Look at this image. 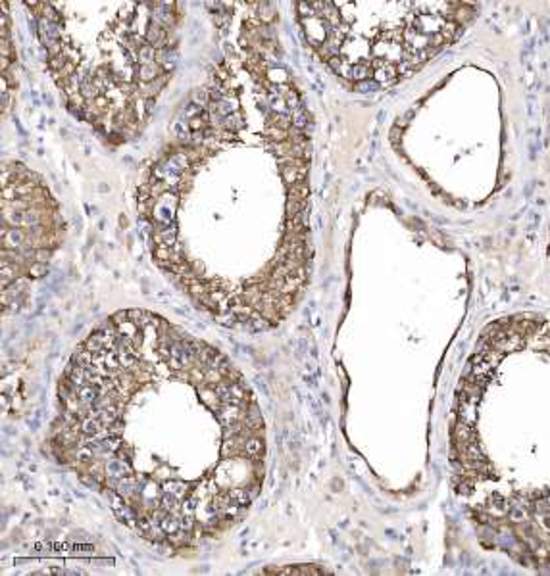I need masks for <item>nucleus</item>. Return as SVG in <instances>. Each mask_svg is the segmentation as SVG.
I'll return each instance as SVG.
<instances>
[{
	"label": "nucleus",
	"instance_id": "obj_1",
	"mask_svg": "<svg viewBox=\"0 0 550 576\" xmlns=\"http://www.w3.org/2000/svg\"><path fill=\"white\" fill-rule=\"evenodd\" d=\"M224 56L137 190L156 267L225 327L264 332L312 277V113L283 60L275 6L225 4Z\"/></svg>",
	"mask_w": 550,
	"mask_h": 576
},
{
	"label": "nucleus",
	"instance_id": "obj_2",
	"mask_svg": "<svg viewBox=\"0 0 550 576\" xmlns=\"http://www.w3.org/2000/svg\"><path fill=\"white\" fill-rule=\"evenodd\" d=\"M48 450L120 523L174 555L240 525L266 480V425L242 373L146 309L116 311L77 344Z\"/></svg>",
	"mask_w": 550,
	"mask_h": 576
},
{
	"label": "nucleus",
	"instance_id": "obj_3",
	"mask_svg": "<svg viewBox=\"0 0 550 576\" xmlns=\"http://www.w3.org/2000/svg\"><path fill=\"white\" fill-rule=\"evenodd\" d=\"M448 463L483 546L550 573V317L508 313L479 332L454 394Z\"/></svg>",
	"mask_w": 550,
	"mask_h": 576
},
{
	"label": "nucleus",
	"instance_id": "obj_4",
	"mask_svg": "<svg viewBox=\"0 0 550 576\" xmlns=\"http://www.w3.org/2000/svg\"><path fill=\"white\" fill-rule=\"evenodd\" d=\"M68 108L108 142L148 125L179 58L177 2H25Z\"/></svg>",
	"mask_w": 550,
	"mask_h": 576
},
{
	"label": "nucleus",
	"instance_id": "obj_5",
	"mask_svg": "<svg viewBox=\"0 0 550 576\" xmlns=\"http://www.w3.org/2000/svg\"><path fill=\"white\" fill-rule=\"evenodd\" d=\"M308 48L356 90L387 88L418 73L475 21L472 2H298Z\"/></svg>",
	"mask_w": 550,
	"mask_h": 576
},
{
	"label": "nucleus",
	"instance_id": "obj_6",
	"mask_svg": "<svg viewBox=\"0 0 550 576\" xmlns=\"http://www.w3.org/2000/svg\"><path fill=\"white\" fill-rule=\"evenodd\" d=\"M64 240L60 206L22 161L2 165V313H18Z\"/></svg>",
	"mask_w": 550,
	"mask_h": 576
},
{
	"label": "nucleus",
	"instance_id": "obj_7",
	"mask_svg": "<svg viewBox=\"0 0 550 576\" xmlns=\"http://www.w3.org/2000/svg\"><path fill=\"white\" fill-rule=\"evenodd\" d=\"M548 258H550V242H548Z\"/></svg>",
	"mask_w": 550,
	"mask_h": 576
}]
</instances>
